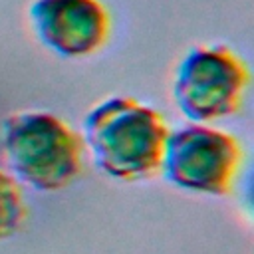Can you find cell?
<instances>
[{
    "mask_svg": "<svg viewBox=\"0 0 254 254\" xmlns=\"http://www.w3.org/2000/svg\"><path fill=\"white\" fill-rule=\"evenodd\" d=\"M28 218V202L22 185L0 169V240L20 232Z\"/></svg>",
    "mask_w": 254,
    "mask_h": 254,
    "instance_id": "obj_6",
    "label": "cell"
},
{
    "mask_svg": "<svg viewBox=\"0 0 254 254\" xmlns=\"http://www.w3.org/2000/svg\"><path fill=\"white\" fill-rule=\"evenodd\" d=\"M0 147L10 175L40 192L69 187L83 169L81 133L52 111L28 109L8 115L0 127Z\"/></svg>",
    "mask_w": 254,
    "mask_h": 254,
    "instance_id": "obj_2",
    "label": "cell"
},
{
    "mask_svg": "<svg viewBox=\"0 0 254 254\" xmlns=\"http://www.w3.org/2000/svg\"><path fill=\"white\" fill-rule=\"evenodd\" d=\"M240 139L208 123H189L169 133L161 173L183 190L226 196L240 175Z\"/></svg>",
    "mask_w": 254,
    "mask_h": 254,
    "instance_id": "obj_4",
    "label": "cell"
},
{
    "mask_svg": "<svg viewBox=\"0 0 254 254\" xmlns=\"http://www.w3.org/2000/svg\"><path fill=\"white\" fill-rule=\"evenodd\" d=\"M28 18L38 42L67 60L101 52L113 30L103 0H32Z\"/></svg>",
    "mask_w": 254,
    "mask_h": 254,
    "instance_id": "obj_5",
    "label": "cell"
},
{
    "mask_svg": "<svg viewBox=\"0 0 254 254\" xmlns=\"http://www.w3.org/2000/svg\"><path fill=\"white\" fill-rule=\"evenodd\" d=\"M248 83V64L230 46L198 44L177 65L173 99L190 123H212L240 111Z\"/></svg>",
    "mask_w": 254,
    "mask_h": 254,
    "instance_id": "obj_3",
    "label": "cell"
},
{
    "mask_svg": "<svg viewBox=\"0 0 254 254\" xmlns=\"http://www.w3.org/2000/svg\"><path fill=\"white\" fill-rule=\"evenodd\" d=\"M169 133L167 119L155 107L129 95H111L89 109L81 137L103 175L135 183L161 173Z\"/></svg>",
    "mask_w": 254,
    "mask_h": 254,
    "instance_id": "obj_1",
    "label": "cell"
}]
</instances>
